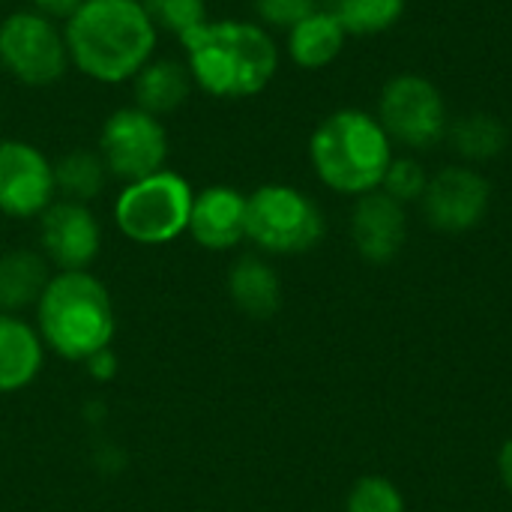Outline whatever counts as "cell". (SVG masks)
Returning a JSON list of instances; mask_svg holds the SVG:
<instances>
[{
  "mask_svg": "<svg viewBox=\"0 0 512 512\" xmlns=\"http://www.w3.org/2000/svg\"><path fill=\"white\" fill-rule=\"evenodd\" d=\"M108 183V168L96 150H72L54 162V189L63 201L90 204L102 195Z\"/></svg>",
  "mask_w": 512,
  "mask_h": 512,
  "instance_id": "obj_20",
  "label": "cell"
},
{
  "mask_svg": "<svg viewBox=\"0 0 512 512\" xmlns=\"http://www.w3.org/2000/svg\"><path fill=\"white\" fill-rule=\"evenodd\" d=\"M99 249L102 228L87 204L60 198L39 216V252L60 273L87 270Z\"/></svg>",
  "mask_w": 512,
  "mask_h": 512,
  "instance_id": "obj_12",
  "label": "cell"
},
{
  "mask_svg": "<svg viewBox=\"0 0 512 512\" xmlns=\"http://www.w3.org/2000/svg\"><path fill=\"white\" fill-rule=\"evenodd\" d=\"M345 39H348L345 27L324 6H318L312 15H306L288 30V57L300 69L315 72L330 66L342 54Z\"/></svg>",
  "mask_w": 512,
  "mask_h": 512,
  "instance_id": "obj_19",
  "label": "cell"
},
{
  "mask_svg": "<svg viewBox=\"0 0 512 512\" xmlns=\"http://www.w3.org/2000/svg\"><path fill=\"white\" fill-rule=\"evenodd\" d=\"M324 9L345 27L348 36H375L402 18L405 0H324Z\"/></svg>",
  "mask_w": 512,
  "mask_h": 512,
  "instance_id": "obj_22",
  "label": "cell"
},
{
  "mask_svg": "<svg viewBox=\"0 0 512 512\" xmlns=\"http://www.w3.org/2000/svg\"><path fill=\"white\" fill-rule=\"evenodd\" d=\"M192 186L177 171H156L135 183H126L114 201V222L123 237L138 246L174 243L189 228Z\"/></svg>",
  "mask_w": 512,
  "mask_h": 512,
  "instance_id": "obj_5",
  "label": "cell"
},
{
  "mask_svg": "<svg viewBox=\"0 0 512 512\" xmlns=\"http://www.w3.org/2000/svg\"><path fill=\"white\" fill-rule=\"evenodd\" d=\"M42 252L9 249L0 255V312L15 315L21 309H36L51 273Z\"/></svg>",
  "mask_w": 512,
  "mask_h": 512,
  "instance_id": "obj_18",
  "label": "cell"
},
{
  "mask_svg": "<svg viewBox=\"0 0 512 512\" xmlns=\"http://www.w3.org/2000/svg\"><path fill=\"white\" fill-rule=\"evenodd\" d=\"M450 144L453 150L468 159V162H486L495 159L504 147H507V129L498 117L486 114V111H474L459 117L450 129Z\"/></svg>",
  "mask_w": 512,
  "mask_h": 512,
  "instance_id": "obj_21",
  "label": "cell"
},
{
  "mask_svg": "<svg viewBox=\"0 0 512 512\" xmlns=\"http://www.w3.org/2000/svg\"><path fill=\"white\" fill-rule=\"evenodd\" d=\"M117 318L108 288L87 270L54 273L36 303V333L63 360H90L114 339Z\"/></svg>",
  "mask_w": 512,
  "mask_h": 512,
  "instance_id": "obj_4",
  "label": "cell"
},
{
  "mask_svg": "<svg viewBox=\"0 0 512 512\" xmlns=\"http://www.w3.org/2000/svg\"><path fill=\"white\" fill-rule=\"evenodd\" d=\"M318 6H321L318 0H252L261 27H276V30H291Z\"/></svg>",
  "mask_w": 512,
  "mask_h": 512,
  "instance_id": "obj_26",
  "label": "cell"
},
{
  "mask_svg": "<svg viewBox=\"0 0 512 512\" xmlns=\"http://www.w3.org/2000/svg\"><path fill=\"white\" fill-rule=\"evenodd\" d=\"M378 123L384 126L390 141L411 150L435 147L450 129L441 90L429 78L414 72L396 75L384 84L378 99Z\"/></svg>",
  "mask_w": 512,
  "mask_h": 512,
  "instance_id": "obj_8",
  "label": "cell"
},
{
  "mask_svg": "<svg viewBox=\"0 0 512 512\" xmlns=\"http://www.w3.org/2000/svg\"><path fill=\"white\" fill-rule=\"evenodd\" d=\"M498 471H501V480H504L507 492L512 495V438L510 441H504V447H501V453H498Z\"/></svg>",
  "mask_w": 512,
  "mask_h": 512,
  "instance_id": "obj_28",
  "label": "cell"
},
{
  "mask_svg": "<svg viewBox=\"0 0 512 512\" xmlns=\"http://www.w3.org/2000/svg\"><path fill=\"white\" fill-rule=\"evenodd\" d=\"M141 6L147 9L159 33H171L177 39H183L210 18L204 0H141Z\"/></svg>",
  "mask_w": 512,
  "mask_h": 512,
  "instance_id": "obj_23",
  "label": "cell"
},
{
  "mask_svg": "<svg viewBox=\"0 0 512 512\" xmlns=\"http://www.w3.org/2000/svg\"><path fill=\"white\" fill-rule=\"evenodd\" d=\"M309 162L327 189L360 198L381 189L393 162V141L369 111L339 108L312 132Z\"/></svg>",
  "mask_w": 512,
  "mask_h": 512,
  "instance_id": "obj_3",
  "label": "cell"
},
{
  "mask_svg": "<svg viewBox=\"0 0 512 512\" xmlns=\"http://www.w3.org/2000/svg\"><path fill=\"white\" fill-rule=\"evenodd\" d=\"M420 204L426 222L435 231L465 234L486 219L492 204V183L468 165H450L429 177Z\"/></svg>",
  "mask_w": 512,
  "mask_h": 512,
  "instance_id": "obj_11",
  "label": "cell"
},
{
  "mask_svg": "<svg viewBox=\"0 0 512 512\" xmlns=\"http://www.w3.org/2000/svg\"><path fill=\"white\" fill-rule=\"evenodd\" d=\"M405 237H408L405 204H399L381 189L357 198L351 210V240L363 261L390 264L402 252Z\"/></svg>",
  "mask_w": 512,
  "mask_h": 512,
  "instance_id": "obj_13",
  "label": "cell"
},
{
  "mask_svg": "<svg viewBox=\"0 0 512 512\" xmlns=\"http://www.w3.org/2000/svg\"><path fill=\"white\" fill-rule=\"evenodd\" d=\"M69 63L99 84L132 81L153 60L159 30L141 0H84L63 27Z\"/></svg>",
  "mask_w": 512,
  "mask_h": 512,
  "instance_id": "obj_1",
  "label": "cell"
},
{
  "mask_svg": "<svg viewBox=\"0 0 512 512\" xmlns=\"http://www.w3.org/2000/svg\"><path fill=\"white\" fill-rule=\"evenodd\" d=\"M345 512H405V498L393 480L369 474L351 486Z\"/></svg>",
  "mask_w": 512,
  "mask_h": 512,
  "instance_id": "obj_24",
  "label": "cell"
},
{
  "mask_svg": "<svg viewBox=\"0 0 512 512\" xmlns=\"http://www.w3.org/2000/svg\"><path fill=\"white\" fill-rule=\"evenodd\" d=\"M192 87L195 81L189 75L186 60L153 57L132 78V105L162 120L165 114L177 111L189 99Z\"/></svg>",
  "mask_w": 512,
  "mask_h": 512,
  "instance_id": "obj_15",
  "label": "cell"
},
{
  "mask_svg": "<svg viewBox=\"0 0 512 512\" xmlns=\"http://www.w3.org/2000/svg\"><path fill=\"white\" fill-rule=\"evenodd\" d=\"M33 12L51 18V21H66L84 0H27Z\"/></svg>",
  "mask_w": 512,
  "mask_h": 512,
  "instance_id": "obj_27",
  "label": "cell"
},
{
  "mask_svg": "<svg viewBox=\"0 0 512 512\" xmlns=\"http://www.w3.org/2000/svg\"><path fill=\"white\" fill-rule=\"evenodd\" d=\"M0 114H3V108H0Z\"/></svg>",
  "mask_w": 512,
  "mask_h": 512,
  "instance_id": "obj_29",
  "label": "cell"
},
{
  "mask_svg": "<svg viewBox=\"0 0 512 512\" xmlns=\"http://www.w3.org/2000/svg\"><path fill=\"white\" fill-rule=\"evenodd\" d=\"M45 360V345L36 327L24 324L18 315L0 312V396L18 393L39 375Z\"/></svg>",
  "mask_w": 512,
  "mask_h": 512,
  "instance_id": "obj_16",
  "label": "cell"
},
{
  "mask_svg": "<svg viewBox=\"0 0 512 512\" xmlns=\"http://www.w3.org/2000/svg\"><path fill=\"white\" fill-rule=\"evenodd\" d=\"M54 162L30 141H0V213L39 219L54 204Z\"/></svg>",
  "mask_w": 512,
  "mask_h": 512,
  "instance_id": "obj_10",
  "label": "cell"
},
{
  "mask_svg": "<svg viewBox=\"0 0 512 512\" xmlns=\"http://www.w3.org/2000/svg\"><path fill=\"white\" fill-rule=\"evenodd\" d=\"M0 66L18 84L48 87L69 69V51L57 21L18 9L0 21Z\"/></svg>",
  "mask_w": 512,
  "mask_h": 512,
  "instance_id": "obj_7",
  "label": "cell"
},
{
  "mask_svg": "<svg viewBox=\"0 0 512 512\" xmlns=\"http://www.w3.org/2000/svg\"><path fill=\"white\" fill-rule=\"evenodd\" d=\"M180 45L195 87L213 99H252L279 72V48L258 21L207 18Z\"/></svg>",
  "mask_w": 512,
  "mask_h": 512,
  "instance_id": "obj_2",
  "label": "cell"
},
{
  "mask_svg": "<svg viewBox=\"0 0 512 512\" xmlns=\"http://www.w3.org/2000/svg\"><path fill=\"white\" fill-rule=\"evenodd\" d=\"M186 231L207 252L240 246L246 240V195L234 186H207L195 192Z\"/></svg>",
  "mask_w": 512,
  "mask_h": 512,
  "instance_id": "obj_14",
  "label": "cell"
},
{
  "mask_svg": "<svg viewBox=\"0 0 512 512\" xmlns=\"http://www.w3.org/2000/svg\"><path fill=\"white\" fill-rule=\"evenodd\" d=\"M0 3H3V0H0Z\"/></svg>",
  "mask_w": 512,
  "mask_h": 512,
  "instance_id": "obj_30",
  "label": "cell"
},
{
  "mask_svg": "<svg viewBox=\"0 0 512 512\" xmlns=\"http://www.w3.org/2000/svg\"><path fill=\"white\" fill-rule=\"evenodd\" d=\"M429 186V177L423 171V165L411 156H393L387 174H384V183H381V192H387L390 198H396L399 204H411V201H420L423 192Z\"/></svg>",
  "mask_w": 512,
  "mask_h": 512,
  "instance_id": "obj_25",
  "label": "cell"
},
{
  "mask_svg": "<svg viewBox=\"0 0 512 512\" xmlns=\"http://www.w3.org/2000/svg\"><path fill=\"white\" fill-rule=\"evenodd\" d=\"M228 294H231V303L243 315H249L255 321L273 318L279 312V306H282L279 273L261 255H240L231 264V270H228Z\"/></svg>",
  "mask_w": 512,
  "mask_h": 512,
  "instance_id": "obj_17",
  "label": "cell"
},
{
  "mask_svg": "<svg viewBox=\"0 0 512 512\" xmlns=\"http://www.w3.org/2000/svg\"><path fill=\"white\" fill-rule=\"evenodd\" d=\"M108 168V177L135 183L141 177H150L165 168L171 141L168 129L159 117L129 105L108 114L99 132V150H96Z\"/></svg>",
  "mask_w": 512,
  "mask_h": 512,
  "instance_id": "obj_9",
  "label": "cell"
},
{
  "mask_svg": "<svg viewBox=\"0 0 512 512\" xmlns=\"http://www.w3.org/2000/svg\"><path fill=\"white\" fill-rule=\"evenodd\" d=\"M321 207L288 183H264L246 195V240L267 255H303L324 240Z\"/></svg>",
  "mask_w": 512,
  "mask_h": 512,
  "instance_id": "obj_6",
  "label": "cell"
}]
</instances>
